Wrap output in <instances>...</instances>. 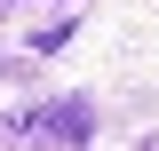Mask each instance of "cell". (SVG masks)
<instances>
[{
    "mask_svg": "<svg viewBox=\"0 0 159 151\" xmlns=\"http://www.w3.org/2000/svg\"><path fill=\"white\" fill-rule=\"evenodd\" d=\"M8 143H88L96 135V112L80 103V95H64V103H40V112H24V119H8Z\"/></svg>",
    "mask_w": 159,
    "mask_h": 151,
    "instance_id": "6da1fadb",
    "label": "cell"
},
{
    "mask_svg": "<svg viewBox=\"0 0 159 151\" xmlns=\"http://www.w3.org/2000/svg\"><path fill=\"white\" fill-rule=\"evenodd\" d=\"M64 40H72V16H64V24H40V32H32V48H40V56H56Z\"/></svg>",
    "mask_w": 159,
    "mask_h": 151,
    "instance_id": "7a4b0ae2",
    "label": "cell"
}]
</instances>
